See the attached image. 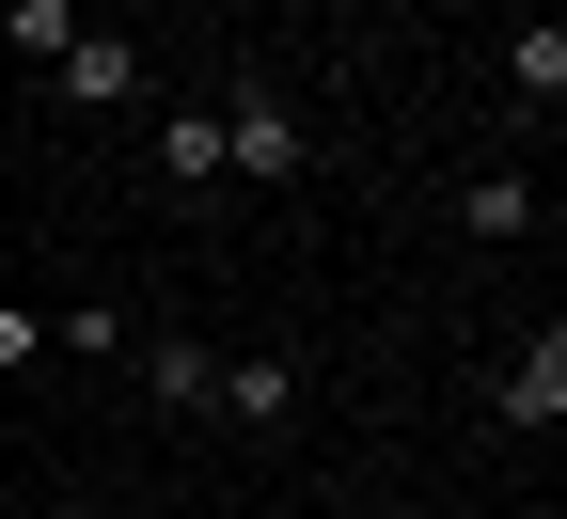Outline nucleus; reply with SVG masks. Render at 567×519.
Returning <instances> with one entry per match:
<instances>
[{
  "instance_id": "nucleus-1",
  "label": "nucleus",
  "mask_w": 567,
  "mask_h": 519,
  "mask_svg": "<svg viewBox=\"0 0 567 519\" xmlns=\"http://www.w3.org/2000/svg\"><path fill=\"white\" fill-rule=\"evenodd\" d=\"M300 158H316V142H300L284 95H237V111H221V174H300Z\"/></svg>"
},
{
  "instance_id": "nucleus-2",
  "label": "nucleus",
  "mask_w": 567,
  "mask_h": 519,
  "mask_svg": "<svg viewBox=\"0 0 567 519\" xmlns=\"http://www.w3.org/2000/svg\"><path fill=\"white\" fill-rule=\"evenodd\" d=\"M48 80H63V95H80V111H126V95H142V48L80 17V48H63V63H48Z\"/></svg>"
},
{
  "instance_id": "nucleus-3",
  "label": "nucleus",
  "mask_w": 567,
  "mask_h": 519,
  "mask_svg": "<svg viewBox=\"0 0 567 519\" xmlns=\"http://www.w3.org/2000/svg\"><path fill=\"white\" fill-rule=\"evenodd\" d=\"M205 409H237V425H284V409H300V378H284V362H221V378H205Z\"/></svg>"
},
{
  "instance_id": "nucleus-4",
  "label": "nucleus",
  "mask_w": 567,
  "mask_h": 519,
  "mask_svg": "<svg viewBox=\"0 0 567 519\" xmlns=\"http://www.w3.org/2000/svg\"><path fill=\"white\" fill-rule=\"evenodd\" d=\"M551 409H567V331H536L520 378H505V425H551Z\"/></svg>"
},
{
  "instance_id": "nucleus-5",
  "label": "nucleus",
  "mask_w": 567,
  "mask_h": 519,
  "mask_svg": "<svg viewBox=\"0 0 567 519\" xmlns=\"http://www.w3.org/2000/svg\"><path fill=\"white\" fill-rule=\"evenodd\" d=\"M158 174H174V189L221 174V111H158Z\"/></svg>"
},
{
  "instance_id": "nucleus-6",
  "label": "nucleus",
  "mask_w": 567,
  "mask_h": 519,
  "mask_svg": "<svg viewBox=\"0 0 567 519\" xmlns=\"http://www.w3.org/2000/svg\"><path fill=\"white\" fill-rule=\"evenodd\" d=\"M505 80H520V111H551V95H567V32H551V17H520V48H505Z\"/></svg>"
},
{
  "instance_id": "nucleus-7",
  "label": "nucleus",
  "mask_w": 567,
  "mask_h": 519,
  "mask_svg": "<svg viewBox=\"0 0 567 519\" xmlns=\"http://www.w3.org/2000/svg\"><path fill=\"white\" fill-rule=\"evenodd\" d=\"M0 32H17V63H63L80 48V0H0Z\"/></svg>"
},
{
  "instance_id": "nucleus-8",
  "label": "nucleus",
  "mask_w": 567,
  "mask_h": 519,
  "mask_svg": "<svg viewBox=\"0 0 567 519\" xmlns=\"http://www.w3.org/2000/svg\"><path fill=\"white\" fill-rule=\"evenodd\" d=\"M205 378H221V362H205L189 331H158V362H142V394H158V409H205Z\"/></svg>"
},
{
  "instance_id": "nucleus-9",
  "label": "nucleus",
  "mask_w": 567,
  "mask_h": 519,
  "mask_svg": "<svg viewBox=\"0 0 567 519\" xmlns=\"http://www.w3.org/2000/svg\"><path fill=\"white\" fill-rule=\"evenodd\" d=\"M457 220H473V237H488V252H505V237H520V220H536V189H520V174H473V189H457Z\"/></svg>"
},
{
  "instance_id": "nucleus-10",
  "label": "nucleus",
  "mask_w": 567,
  "mask_h": 519,
  "mask_svg": "<svg viewBox=\"0 0 567 519\" xmlns=\"http://www.w3.org/2000/svg\"><path fill=\"white\" fill-rule=\"evenodd\" d=\"M17 362H32V315H17V300H0V378H17Z\"/></svg>"
}]
</instances>
